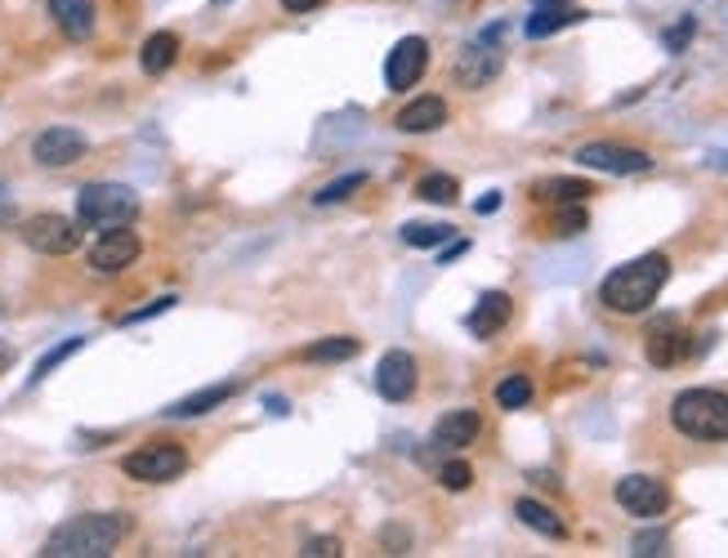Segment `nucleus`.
Masks as SVG:
<instances>
[{
  "label": "nucleus",
  "mask_w": 728,
  "mask_h": 558,
  "mask_svg": "<svg viewBox=\"0 0 728 558\" xmlns=\"http://www.w3.org/2000/svg\"><path fill=\"white\" fill-rule=\"evenodd\" d=\"M555 233H559V237H576V233H585V211H581V201H576V205H559Z\"/></svg>",
  "instance_id": "31"
},
{
  "label": "nucleus",
  "mask_w": 728,
  "mask_h": 558,
  "mask_svg": "<svg viewBox=\"0 0 728 558\" xmlns=\"http://www.w3.org/2000/svg\"><path fill=\"white\" fill-rule=\"evenodd\" d=\"M416 380H421L416 358H412V354H403V348H393V354H384V358H380V367H376V393H380L384 402H407V398L416 393Z\"/></svg>",
  "instance_id": "12"
},
{
  "label": "nucleus",
  "mask_w": 728,
  "mask_h": 558,
  "mask_svg": "<svg viewBox=\"0 0 728 558\" xmlns=\"http://www.w3.org/2000/svg\"><path fill=\"white\" fill-rule=\"evenodd\" d=\"M188 469V451L179 443H148L121 460V473L135 482H175Z\"/></svg>",
  "instance_id": "6"
},
{
  "label": "nucleus",
  "mask_w": 728,
  "mask_h": 558,
  "mask_svg": "<svg viewBox=\"0 0 728 558\" xmlns=\"http://www.w3.org/2000/svg\"><path fill=\"white\" fill-rule=\"evenodd\" d=\"M215 5H228V0H215Z\"/></svg>",
  "instance_id": "41"
},
{
  "label": "nucleus",
  "mask_w": 728,
  "mask_h": 558,
  "mask_svg": "<svg viewBox=\"0 0 728 558\" xmlns=\"http://www.w3.org/2000/svg\"><path fill=\"white\" fill-rule=\"evenodd\" d=\"M438 482L447 487V492H470V487H474V469L466 460H447L438 469Z\"/></svg>",
  "instance_id": "30"
},
{
  "label": "nucleus",
  "mask_w": 728,
  "mask_h": 558,
  "mask_svg": "<svg viewBox=\"0 0 728 558\" xmlns=\"http://www.w3.org/2000/svg\"><path fill=\"white\" fill-rule=\"evenodd\" d=\"M706 161H710V166H719V170H728V153H710Z\"/></svg>",
  "instance_id": "40"
},
{
  "label": "nucleus",
  "mask_w": 728,
  "mask_h": 558,
  "mask_svg": "<svg viewBox=\"0 0 728 558\" xmlns=\"http://www.w3.org/2000/svg\"><path fill=\"white\" fill-rule=\"evenodd\" d=\"M594 188L585 183V179H546V183H537V201H550V205H576V201H585Z\"/></svg>",
  "instance_id": "23"
},
{
  "label": "nucleus",
  "mask_w": 728,
  "mask_h": 558,
  "mask_svg": "<svg viewBox=\"0 0 728 558\" xmlns=\"http://www.w3.org/2000/svg\"><path fill=\"white\" fill-rule=\"evenodd\" d=\"M358 339L354 335H336V339H317V344H309V362H349V358H358Z\"/></svg>",
  "instance_id": "24"
},
{
  "label": "nucleus",
  "mask_w": 728,
  "mask_h": 558,
  "mask_svg": "<svg viewBox=\"0 0 728 558\" xmlns=\"http://www.w3.org/2000/svg\"><path fill=\"white\" fill-rule=\"evenodd\" d=\"M81 348H86V335H72V339H63V344H54V348H49V354H45V358L36 362V371H32V380H27V384H41V380H45V376H49V371H54L58 362H68L72 354H81Z\"/></svg>",
  "instance_id": "25"
},
{
  "label": "nucleus",
  "mask_w": 728,
  "mask_h": 558,
  "mask_svg": "<svg viewBox=\"0 0 728 558\" xmlns=\"http://www.w3.org/2000/svg\"><path fill=\"white\" fill-rule=\"evenodd\" d=\"M456 192H460V183H456L451 175H425V179L416 183V197H421V201H434V205H451Z\"/></svg>",
  "instance_id": "26"
},
{
  "label": "nucleus",
  "mask_w": 728,
  "mask_h": 558,
  "mask_svg": "<svg viewBox=\"0 0 728 558\" xmlns=\"http://www.w3.org/2000/svg\"><path fill=\"white\" fill-rule=\"evenodd\" d=\"M19 237H23V246L27 250H36V255H72L77 246H81V224L77 220H68V215H32V220H23L19 224Z\"/></svg>",
  "instance_id": "7"
},
{
  "label": "nucleus",
  "mask_w": 728,
  "mask_h": 558,
  "mask_svg": "<svg viewBox=\"0 0 728 558\" xmlns=\"http://www.w3.org/2000/svg\"><path fill=\"white\" fill-rule=\"evenodd\" d=\"M630 549L635 554H667V532H643V536H635Z\"/></svg>",
  "instance_id": "35"
},
{
  "label": "nucleus",
  "mask_w": 728,
  "mask_h": 558,
  "mask_svg": "<svg viewBox=\"0 0 728 558\" xmlns=\"http://www.w3.org/2000/svg\"><path fill=\"white\" fill-rule=\"evenodd\" d=\"M175 58H179V36L175 32H153L144 41V49H139V67L148 77H166L175 67Z\"/></svg>",
  "instance_id": "20"
},
{
  "label": "nucleus",
  "mask_w": 728,
  "mask_h": 558,
  "mask_svg": "<svg viewBox=\"0 0 728 558\" xmlns=\"http://www.w3.org/2000/svg\"><path fill=\"white\" fill-rule=\"evenodd\" d=\"M130 518L125 514H77L58 523L45 540V558H108L125 540Z\"/></svg>",
  "instance_id": "2"
},
{
  "label": "nucleus",
  "mask_w": 728,
  "mask_h": 558,
  "mask_svg": "<svg viewBox=\"0 0 728 558\" xmlns=\"http://www.w3.org/2000/svg\"><path fill=\"white\" fill-rule=\"evenodd\" d=\"M322 0H282V10L287 14H309V10H317Z\"/></svg>",
  "instance_id": "37"
},
{
  "label": "nucleus",
  "mask_w": 728,
  "mask_h": 558,
  "mask_svg": "<svg viewBox=\"0 0 728 558\" xmlns=\"http://www.w3.org/2000/svg\"><path fill=\"white\" fill-rule=\"evenodd\" d=\"M496 402H501L505 411H523L527 402H533V380H527V376L501 380V384H496Z\"/></svg>",
  "instance_id": "29"
},
{
  "label": "nucleus",
  "mask_w": 728,
  "mask_h": 558,
  "mask_svg": "<svg viewBox=\"0 0 728 558\" xmlns=\"http://www.w3.org/2000/svg\"><path fill=\"white\" fill-rule=\"evenodd\" d=\"M403 242L416 250L443 246V242H451V224H403Z\"/></svg>",
  "instance_id": "27"
},
{
  "label": "nucleus",
  "mask_w": 728,
  "mask_h": 558,
  "mask_svg": "<svg viewBox=\"0 0 728 558\" xmlns=\"http://www.w3.org/2000/svg\"><path fill=\"white\" fill-rule=\"evenodd\" d=\"M667 282H671V259L652 250V255H639V259L613 268V272L604 277V287H600V300H604L613 313L635 317V313H648V309H652V300L661 295V287H667Z\"/></svg>",
  "instance_id": "1"
},
{
  "label": "nucleus",
  "mask_w": 728,
  "mask_h": 558,
  "mask_svg": "<svg viewBox=\"0 0 728 558\" xmlns=\"http://www.w3.org/2000/svg\"><path fill=\"white\" fill-rule=\"evenodd\" d=\"M617 505L626 514H635V518H657V514L671 510V492L657 478H648V473H626L617 482Z\"/></svg>",
  "instance_id": "11"
},
{
  "label": "nucleus",
  "mask_w": 728,
  "mask_h": 558,
  "mask_svg": "<svg viewBox=\"0 0 728 558\" xmlns=\"http://www.w3.org/2000/svg\"><path fill=\"white\" fill-rule=\"evenodd\" d=\"M14 358H19V354H14V344H10V339H0V376L14 371Z\"/></svg>",
  "instance_id": "36"
},
{
  "label": "nucleus",
  "mask_w": 728,
  "mask_h": 558,
  "mask_svg": "<svg viewBox=\"0 0 728 558\" xmlns=\"http://www.w3.org/2000/svg\"><path fill=\"white\" fill-rule=\"evenodd\" d=\"M300 554H304V558H340L345 549H340V540H336V536H309Z\"/></svg>",
  "instance_id": "32"
},
{
  "label": "nucleus",
  "mask_w": 728,
  "mask_h": 558,
  "mask_svg": "<svg viewBox=\"0 0 728 558\" xmlns=\"http://www.w3.org/2000/svg\"><path fill=\"white\" fill-rule=\"evenodd\" d=\"M166 309H175V295H161V300H153V304L135 309V313H125V317H121V326H135V322H148V317H157V313H166Z\"/></svg>",
  "instance_id": "33"
},
{
  "label": "nucleus",
  "mask_w": 728,
  "mask_h": 558,
  "mask_svg": "<svg viewBox=\"0 0 728 558\" xmlns=\"http://www.w3.org/2000/svg\"><path fill=\"white\" fill-rule=\"evenodd\" d=\"M86 153H90V138H86L81 130H72V125H49V130L36 134V144H32V157H36V166H45V170H68V166H77Z\"/></svg>",
  "instance_id": "8"
},
{
  "label": "nucleus",
  "mask_w": 728,
  "mask_h": 558,
  "mask_svg": "<svg viewBox=\"0 0 728 558\" xmlns=\"http://www.w3.org/2000/svg\"><path fill=\"white\" fill-rule=\"evenodd\" d=\"M693 32H697V23H693V19H684V23H675V27L667 32V36H661V45H667L671 54H680V49H684V45L693 41Z\"/></svg>",
  "instance_id": "34"
},
{
  "label": "nucleus",
  "mask_w": 728,
  "mask_h": 558,
  "mask_svg": "<svg viewBox=\"0 0 728 558\" xmlns=\"http://www.w3.org/2000/svg\"><path fill=\"white\" fill-rule=\"evenodd\" d=\"M509 313H514V300H509L505 291H488V295H479V304H474V313L466 317V326H470V335L492 339V335L509 322Z\"/></svg>",
  "instance_id": "15"
},
{
  "label": "nucleus",
  "mask_w": 728,
  "mask_h": 558,
  "mask_svg": "<svg viewBox=\"0 0 728 558\" xmlns=\"http://www.w3.org/2000/svg\"><path fill=\"white\" fill-rule=\"evenodd\" d=\"M581 19H585V10H572V5H563V0H541V5H537L533 14H527L523 32L533 36V41H541V36H555V32L581 23Z\"/></svg>",
  "instance_id": "17"
},
{
  "label": "nucleus",
  "mask_w": 728,
  "mask_h": 558,
  "mask_svg": "<svg viewBox=\"0 0 728 558\" xmlns=\"http://www.w3.org/2000/svg\"><path fill=\"white\" fill-rule=\"evenodd\" d=\"M688 354V335L675 322H657L648 335V362L652 367H675Z\"/></svg>",
  "instance_id": "18"
},
{
  "label": "nucleus",
  "mask_w": 728,
  "mask_h": 558,
  "mask_svg": "<svg viewBox=\"0 0 728 558\" xmlns=\"http://www.w3.org/2000/svg\"><path fill=\"white\" fill-rule=\"evenodd\" d=\"M429 67V41L425 36H403L384 58V86L393 94H407Z\"/></svg>",
  "instance_id": "9"
},
{
  "label": "nucleus",
  "mask_w": 728,
  "mask_h": 558,
  "mask_svg": "<svg viewBox=\"0 0 728 558\" xmlns=\"http://www.w3.org/2000/svg\"><path fill=\"white\" fill-rule=\"evenodd\" d=\"M479 429H483L479 411H470V406L447 411L443 421L434 425V447H438V451H460V447H470V443L479 438Z\"/></svg>",
  "instance_id": "14"
},
{
  "label": "nucleus",
  "mask_w": 728,
  "mask_h": 558,
  "mask_svg": "<svg viewBox=\"0 0 728 558\" xmlns=\"http://www.w3.org/2000/svg\"><path fill=\"white\" fill-rule=\"evenodd\" d=\"M362 183H367V175L354 170V175H345V179H336V183H326L322 192H313V205H340V201H349Z\"/></svg>",
  "instance_id": "28"
},
{
  "label": "nucleus",
  "mask_w": 728,
  "mask_h": 558,
  "mask_svg": "<svg viewBox=\"0 0 728 558\" xmlns=\"http://www.w3.org/2000/svg\"><path fill=\"white\" fill-rule=\"evenodd\" d=\"M466 250H470V242H456V246H451V250H443V259H438V264H451V259H456V255H466Z\"/></svg>",
  "instance_id": "39"
},
{
  "label": "nucleus",
  "mask_w": 728,
  "mask_h": 558,
  "mask_svg": "<svg viewBox=\"0 0 728 558\" xmlns=\"http://www.w3.org/2000/svg\"><path fill=\"white\" fill-rule=\"evenodd\" d=\"M576 161L590 170H604V175H643L652 170V157L639 148H621V144H585L576 148Z\"/></svg>",
  "instance_id": "13"
},
{
  "label": "nucleus",
  "mask_w": 728,
  "mask_h": 558,
  "mask_svg": "<svg viewBox=\"0 0 728 558\" xmlns=\"http://www.w3.org/2000/svg\"><path fill=\"white\" fill-rule=\"evenodd\" d=\"M496 205H501V192H488V197H479V205H474V211H479V215H492Z\"/></svg>",
  "instance_id": "38"
},
{
  "label": "nucleus",
  "mask_w": 728,
  "mask_h": 558,
  "mask_svg": "<svg viewBox=\"0 0 728 558\" xmlns=\"http://www.w3.org/2000/svg\"><path fill=\"white\" fill-rule=\"evenodd\" d=\"M233 393H237L233 384H211V389H202V393H188V398H179L175 406H166V415H170V421H192V415H206V411L224 406Z\"/></svg>",
  "instance_id": "22"
},
{
  "label": "nucleus",
  "mask_w": 728,
  "mask_h": 558,
  "mask_svg": "<svg viewBox=\"0 0 728 558\" xmlns=\"http://www.w3.org/2000/svg\"><path fill=\"white\" fill-rule=\"evenodd\" d=\"M139 215V192L125 183H86L77 192V224L81 228H125Z\"/></svg>",
  "instance_id": "4"
},
{
  "label": "nucleus",
  "mask_w": 728,
  "mask_h": 558,
  "mask_svg": "<svg viewBox=\"0 0 728 558\" xmlns=\"http://www.w3.org/2000/svg\"><path fill=\"white\" fill-rule=\"evenodd\" d=\"M49 14L58 32L68 41H90L94 36V0H49Z\"/></svg>",
  "instance_id": "16"
},
{
  "label": "nucleus",
  "mask_w": 728,
  "mask_h": 558,
  "mask_svg": "<svg viewBox=\"0 0 728 558\" xmlns=\"http://www.w3.org/2000/svg\"><path fill=\"white\" fill-rule=\"evenodd\" d=\"M671 425L697 443H724L728 438V393L719 389H684L671 402Z\"/></svg>",
  "instance_id": "3"
},
{
  "label": "nucleus",
  "mask_w": 728,
  "mask_h": 558,
  "mask_svg": "<svg viewBox=\"0 0 728 558\" xmlns=\"http://www.w3.org/2000/svg\"><path fill=\"white\" fill-rule=\"evenodd\" d=\"M514 514H518L523 527H533L537 536H550V540H563V536H568V523H563L550 505H541V501H533V496H523V501L514 505Z\"/></svg>",
  "instance_id": "21"
},
{
  "label": "nucleus",
  "mask_w": 728,
  "mask_h": 558,
  "mask_svg": "<svg viewBox=\"0 0 728 558\" xmlns=\"http://www.w3.org/2000/svg\"><path fill=\"white\" fill-rule=\"evenodd\" d=\"M447 121V103L438 99V94H425V99H416V103H407L403 112H399V130L403 134H429V130H438Z\"/></svg>",
  "instance_id": "19"
},
{
  "label": "nucleus",
  "mask_w": 728,
  "mask_h": 558,
  "mask_svg": "<svg viewBox=\"0 0 728 558\" xmlns=\"http://www.w3.org/2000/svg\"><path fill=\"white\" fill-rule=\"evenodd\" d=\"M501 32H505V27H492V32H483L479 41H470L466 49H460V58H456V81L466 86V90H483L492 77H501V67H505V49L496 45Z\"/></svg>",
  "instance_id": "5"
},
{
  "label": "nucleus",
  "mask_w": 728,
  "mask_h": 558,
  "mask_svg": "<svg viewBox=\"0 0 728 558\" xmlns=\"http://www.w3.org/2000/svg\"><path fill=\"white\" fill-rule=\"evenodd\" d=\"M139 255H144V242H139L135 233H130V228H108V233L94 237L86 264H90L99 277H116V272H125L130 264H135Z\"/></svg>",
  "instance_id": "10"
}]
</instances>
